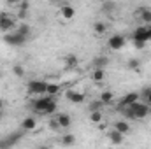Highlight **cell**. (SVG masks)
I'll return each mask as SVG.
<instances>
[{
  "instance_id": "cell-21",
  "label": "cell",
  "mask_w": 151,
  "mask_h": 149,
  "mask_svg": "<svg viewBox=\"0 0 151 149\" xmlns=\"http://www.w3.org/2000/svg\"><path fill=\"white\" fill-rule=\"evenodd\" d=\"M91 81H93V82H104V81H106V69H93V72H91Z\"/></svg>"
},
{
  "instance_id": "cell-19",
  "label": "cell",
  "mask_w": 151,
  "mask_h": 149,
  "mask_svg": "<svg viewBox=\"0 0 151 149\" xmlns=\"http://www.w3.org/2000/svg\"><path fill=\"white\" fill-rule=\"evenodd\" d=\"M99 100H100L104 105H109V104H113V100H114V93L111 91V90H104V91L100 93Z\"/></svg>"
},
{
  "instance_id": "cell-35",
  "label": "cell",
  "mask_w": 151,
  "mask_h": 149,
  "mask_svg": "<svg viewBox=\"0 0 151 149\" xmlns=\"http://www.w3.org/2000/svg\"><path fill=\"white\" fill-rule=\"evenodd\" d=\"M35 149H51V148H49L47 144H40V146H37Z\"/></svg>"
},
{
  "instance_id": "cell-22",
  "label": "cell",
  "mask_w": 151,
  "mask_h": 149,
  "mask_svg": "<svg viewBox=\"0 0 151 149\" xmlns=\"http://www.w3.org/2000/svg\"><path fill=\"white\" fill-rule=\"evenodd\" d=\"M60 142H62V146L70 148V146H74L76 144V135L74 133H63V135L60 137Z\"/></svg>"
},
{
  "instance_id": "cell-26",
  "label": "cell",
  "mask_w": 151,
  "mask_h": 149,
  "mask_svg": "<svg viewBox=\"0 0 151 149\" xmlns=\"http://www.w3.org/2000/svg\"><path fill=\"white\" fill-rule=\"evenodd\" d=\"M141 102H144L148 107H151V86H148V88H144L141 93Z\"/></svg>"
},
{
  "instance_id": "cell-4",
  "label": "cell",
  "mask_w": 151,
  "mask_h": 149,
  "mask_svg": "<svg viewBox=\"0 0 151 149\" xmlns=\"http://www.w3.org/2000/svg\"><path fill=\"white\" fill-rule=\"evenodd\" d=\"M125 44H127V37L121 35V34H114V35H111L107 39V47L111 51H119Z\"/></svg>"
},
{
  "instance_id": "cell-31",
  "label": "cell",
  "mask_w": 151,
  "mask_h": 149,
  "mask_svg": "<svg viewBox=\"0 0 151 149\" xmlns=\"http://www.w3.org/2000/svg\"><path fill=\"white\" fill-rule=\"evenodd\" d=\"M28 7H30V4H28V2H21L18 11H25V12H28Z\"/></svg>"
},
{
  "instance_id": "cell-36",
  "label": "cell",
  "mask_w": 151,
  "mask_h": 149,
  "mask_svg": "<svg viewBox=\"0 0 151 149\" xmlns=\"http://www.w3.org/2000/svg\"><path fill=\"white\" fill-rule=\"evenodd\" d=\"M146 28H148V34H150V40H151V25H150V27H146Z\"/></svg>"
},
{
  "instance_id": "cell-20",
  "label": "cell",
  "mask_w": 151,
  "mask_h": 149,
  "mask_svg": "<svg viewBox=\"0 0 151 149\" xmlns=\"http://www.w3.org/2000/svg\"><path fill=\"white\" fill-rule=\"evenodd\" d=\"M60 91H62L60 84H56V82H47V88H46V95H47V97L55 98V97H56Z\"/></svg>"
},
{
  "instance_id": "cell-37",
  "label": "cell",
  "mask_w": 151,
  "mask_h": 149,
  "mask_svg": "<svg viewBox=\"0 0 151 149\" xmlns=\"http://www.w3.org/2000/svg\"><path fill=\"white\" fill-rule=\"evenodd\" d=\"M2 107H4V102H2V100H0V109H2Z\"/></svg>"
},
{
  "instance_id": "cell-8",
  "label": "cell",
  "mask_w": 151,
  "mask_h": 149,
  "mask_svg": "<svg viewBox=\"0 0 151 149\" xmlns=\"http://www.w3.org/2000/svg\"><path fill=\"white\" fill-rule=\"evenodd\" d=\"M25 40H27V39L23 37V35H19L16 30L11 32V34H5V35H4V42L9 44V46H23Z\"/></svg>"
},
{
  "instance_id": "cell-10",
  "label": "cell",
  "mask_w": 151,
  "mask_h": 149,
  "mask_svg": "<svg viewBox=\"0 0 151 149\" xmlns=\"http://www.w3.org/2000/svg\"><path fill=\"white\" fill-rule=\"evenodd\" d=\"M65 98H67L69 102H72V104H83V102H84V98H86V95H84L83 91L67 90V91H65Z\"/></svg>"
},
{
  "instance_id": "cell-6",
  "label": "cell",
  "mask_w": 151,
  "mask_h": 149,
  "mask_svg": "<svg viewBox=\"0 0 151 149\" xmlns=\"http://www.w3.org/2000/svg\"><path fill=\"white\" fill-rule=\"evenodd\" d=\"M132 42H150V34H148V28L146 27H137L134 32H132Z\"/></svg>"
},
{
  "instance_id": "cell-33",
  "label": "cell",
  "mask_w": 151,
  "mask_h": 149,
  "mask_svg": "<svg viewBox=\"0 0 151 149\" xmlns=\"http://www.w3.org/2000/svg\"><path fill=\"white\" fill-rule=\"evenodd\" d=\"M134 47L139 49V51L141 49H146V42H134Z\"/></svg>"
},
{
  "instance_id": "cell-1",
  "label": "cell",
  "mask_w": 151,
  "mask_h": 149,
  "mask_svg": "<svg viewBox=\"0 0 151 149\" xmlns=\"http://www.w3.org/2000/svg\"><path fill=\"white\" fill-rule=\"evenodd\" d=\"M46 88H47V81H40V79H34L27 84V90L30 95L35 97H44L46 95Z\"/></svg>"
},
{
  "instance_id": "cell-27",
  "label": "cell",
  "mask_w": 151,
  "mask_h": 149,
  "mask_svg": "<svg viewBox=\"0 0 151 149\" xmlns=\"http://www.w3.org/2000/svg\"><path fill=\"white\" fill-rule=\"evenodd\" d=\"M127 67L130 70H134V72H141V60L139 58H130L127 62Z\"/></svg>"
},
{
  "instance_id": "cell-12",
  "label": "cell",
  "mask_w": 151,
  "mask_h": 149,
  "mask_svg": "<svg viewBox=\"0 0 151 149\" xmlns=\"http://www.w3.org/2000/svg\"><path fill=\"white\" fill-rule=\"evenodd\" d=\"M60 16L65 19V21H70L76 18V9L70 4H62L60 5Z\"/></svg>"
},
{
  "instance_id": "cell-18",
  "label": "cell",
  "mask_w": 151,
  "mask_h": 149,
  "mask_svg": "<svg viewBox=\"0 0 151 149\" xmlns=\"http://www.w3.org/2000/svg\"><path fill=\"white\" fill-rule=\"evenodd\" d=\"M63 63H65L67 69H76V67L79 65V58H77L76 54H72V53H70V54H65V56H63Z\"/></svg>"
},
{
  "instance_id": "cell-30",
  "label": "cell",
  "mask_w": 151,
  "mask_h": 149,
  "mask_svg": "<svg viewBox=\"0 0 151 149\" xmlns=\"http://www.w3.org/2000/svg\"><path fill=\"white\" fill-rule=\"evenodd\" d=\"M12 72H14L16 77H23L25 75V69H23V65H14L12 67Z\"/></svg>"
},
{
  "instance_id": "cell-9",
  "label": "cell",
  "mask_w": 151,
  "mask_h": 149,
  "mask_svg": "<svg viewBox=\"0 0 151 149\" xmlns=\"http://www.w3.org/2000/svg\"><path fill=\"white\" fill-rule=\"evenodd\" d=\"M14 25H16V21H14L7 12H0V30H2V32L11 34V30L14 28Z\"/></svg>"
},
{
  "instance_id": "cell-13",
  "label": "cell",
  "mask_w": 151,
  "mask_h": 149,
  "mask_svg": "<svg viewBox=\"0 0 151 149\" xmlns=\"http://www.w3.org/2000/svg\"><path fill=\"white\" fill-rule=\"evenodd\" d=\"M113 128L116 130V132H119L121 135H127V133L132 132V126H130V123H128L127 119H118V121L113 125Z\"/></svg>"
},
{
  "instance_id": "cell-32",
  "label": "cell",
  "mask_w": 151,
  "mask_h": 149,
  "mask_svg": "<svg viewBox=\"0 0 151 149\" xmlns=\"http://www.w3.org/2000/svg\"><path fill=\"white\" fill-rule=\"evenodd\" d=\"M49 128H51V130H58V128H60V126H58V121H56V117L49 121Z\"/></svg>"
},
{
  "instance_id": "cell-15",
  "label": "cell",
  "mask_w": 151,
  "mask_h": 149,
  "mask_svg": "<svg viewBox=\"0 0 151 149\" xmlns=\"http://www.w3.org/2000/svg\"><path fill=\"white\" fill-rule=\"evenodd\" d=\"M107 139L111 140V144L113 146H121L123 144V140H125V135H121L119 132H116V130H109L107 132Z\"/></svg>"
},
{
  "instance_id": "cell-17",
  "label": "cell",
  "mask_w": 151,
  "mask_h": 149,
  "mask_svg": "<svg viewBox=\"0 0 151 149\" xmlns=\"http://www.w3.org/2000/svg\"><path fill=\"white\" fill-rule=\"evenodd\" d=\"M88 119H90V123H93V125H102V123H104V112L102 111H90Z\"/></svg>"
},
{
  "instance_id": "cell-11",
  "label": "cell",
  "mask_w": 151,
  "mask_h": 149,
  "mask_svg": "<svg viewBox=\"0 0 151 149\" xmlns=\"http://www.w3.org/2000/svg\"><path fill=\"white\" fill-rule=\"evenodd\" d=\"M37 128V119L34 117V116H27L25 119H21V123H19V130L21 132H32V130H35Z\"/></svg>"
},
{
  "instance_id": "cell-24",
  "label": "cell",
  "mask_w": 151,
  "mask_h": 149,
  "mask_svg": "<svg viewBox=\"0 0 151 149\" xmlns=\"http://www.w3.org/2000/svg\"><path fill=\"white\" fill-rule=\"evenodd\" d=\"M93 32H95L97 35H104V34L107 32V23H104V21H95V23H93Z\"/></svg>"
},
{
  "instance_id": "cell-29",
  "label": "cell",
  "mask_w": 151,
  "mask_h": 149,
  "mask_svg": "<svg viewBox=\"0 0 151 149\" xmlns=\"http://www.w3.org/2000/svg\"><path fill=\"white\" fill-rule=\"evenodd\" d=\"M114 9H116V4L114 2H104L102 4V11H106V12H113Z\"/></svg>"
},
{
  "instance_id": "cell-5",
  "label": "cell",
  "mask_w": 151,
  "mask_h": 149,
  "mask_svg": "<svg viewBox=\"0 0 151 149\" xmlns=\"http://www.w3.org/2000/svg\"><path fill=\"white\" fill-rule=\"evenodd\" d=\"M55 98H51V97H47V95H44V97H39V98H35L34 102H32V109L35 112H39V114H44V111H46V107L53 102Z\"/></svg>"
},
{
  "instance_id": "cell-16",
  "label": "cell",
  "mask_w": 151,
  "mask_h": 149,
  "mask_svg": "<svg viewBox=\"0 0 151 149\" xmlns=\"http://www.w3.org/2000/svg\"><path fill=\"white\" fill-rule=\"evenodd\" d=\"M56 121H58V126H60V128H69V126L72 125V117H70L67 112H60V114L56 116Z\"/></svg>"
},
{
  "instance_id": "cell-34",
  "label": "cell",
  "mask_w": 151,
  "mask_h": 149,
  "mask_svg": "<svg viewBox=\"0 0 151 149\" xmlns=\"http://www.w3.org/2000/svg\"><path fill=\"white\" fill-rule=\"evenodd\" d=\"M27 14H28V12H25V11H18V18H19V19H25Z\"/></svg>"
},
{
  "instance_id": "cell-28",
  "label": "cell",
  "mask_w": 151,
  "mask_h": 149,
  "mask_svg": "<svg viewBox=\"0 0 151 149\" xmlns=\"http://www.w3.org/2000/svg\"><path fill=\"white\" fill-rule=\"evenodd\" d=\"M56 109H58V104H56V100H53V102L46 107L44 114H47V116H49V114H55V112H56Z\"/></svg>"
},
{
  "instance_id": "cell-7",
  "label": "cell",
  "mask_w": 151,
  "mask_h": 149,
  "mask_svg": "<svg viewBox=\"0 0 151 149\" xmlns=\"http://www.w3.org/2000/svg\"><path fill=\"white\" fill-rule=\"evenodd\" d=\"M141 100V95L137 93V91H130V93H125L121 98H119V105L121 107H130V105H134L135 102H139Z\"/></svg>"
},
{
  "instance_id": "cell-25",
  "label": "cell",
  "mask_w": 151,
  "mask_h": 149,
  "mask_svg": "<svg viewBox=\"0 0 151 149\" xmlns=\"http://www.w3.org/2000/svg\"><path fill=\"white\" fill-rule=\"evenodd\" d=\"M107 65H109V58L107 56H97L93 60V67L95 69H106Z\"/></svg>"
},
{
  "instance_id": "cell-3",
  "label": "cell",
  "mask_w": 151,
  "mask_h": 149,
  "mask_svg": "<svg viewBox=\"0 0 151 149\" xmlns=\"http://www.w3.org/2000/svg\"><path fill=\"white\" fill-rule=\"evenodd\" d=\"M130 111L134 112V116H135V119H144V117H148L150 116V107L144 104V102H135L134 105H130L128 107Z\"/></svg>"
},
{
  "instance_id": "cell-23",
  "label": "cell",
  "mask_w": 151,
  "mask_h": 149,
  "mask_svg": "<svg viewBox=\"0 0 151 149\" xmlns=\"http://www.w3.org/2000/svg\"><path fill=\"white\" fill-rule=\"evenodd\" d=\"M16 32H18L19 35H23L25 39H28L30 37V34H32V28H30L28 23H19V27L16 28Z\"/></svg>"
},
{
  "instance_id": "cell-2",
  "label": "cell",
  "mask_w": 151,
  "mask_h": 149,
  "mask_svg": "<svg viewBox=\"0 0 151 149\" xmlns=\"http://www.w3.org/2000/svg\"><path fill=\"white\" fill-rule=\"evenodd\" d=\"M23 137V132L21 130H18V132H12V133H9L7 137H4V139H0V149H11L19 139Z\"/></svg>"
},
{
  "instance_id": "cell-14",
  "label": "cell",
  "mask_w": 151,
  "mask_h": 149,
  "mask_svg": "<svg viewBox=\"0 0 151 149\" xmlns=\"http://www.w3.org/2000/svg\"><path fill=\"white\" fill-rule=\"evenodd\" d=\"M137 14H139V19L142 21V27H150L151 25V9L150 7H141L137 11Z\"/></svg>"
}]
</instances>
